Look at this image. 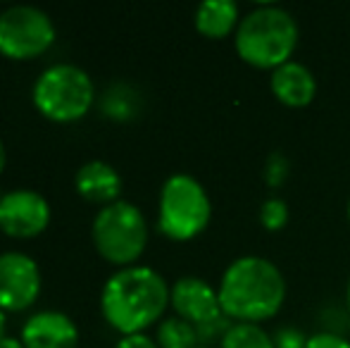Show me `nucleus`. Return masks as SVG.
Here are the masks:
<instances>
[{"instance_id":"f257e3e1","label":"nucleus","mask_w":350,"mask_h":348,"mask_svg":"<svg viewBox=\"0 0 350 348\" xmlns=\"http://www.w3.org/2000/svg\"><path fill=\"white\" fill-rule=\"evenodd\" d=\"M219 306L229 320L258 322L272 320L286 301V279L267 258H236L219 279Z\"/></svg>"},{"instance_id":"f03ea898","label":"nucleus","mask_w":350,"mask_h":348,"mask_svg":"<svg viewBox=\"0 0 350 348\" xmlns=\"http://www.w3.org/2000/svg\"><path fill=\"white\" fill-rule=\"evenodd\" d=\"M170 303V286L157 269L136 265L115 272L100 293V310L107 325L124 336L143 334L155 325Z\"/></svg>"},{"instance_id":"7ed1b4c3","label":"nucleus","mask_w":350,"mask_h":348,"mask_svg":"<svg viewBox=\"0 0 350 348\" xmlns=\"http://www.w3.org/2000/svg\"><path fill=\"white\" fill-rule=\"evenodd\" d=\"M298 38V22L288 10L279 5H258L241 17L234 46L243 62L274 72L293 57Z\"/></svg>"},{"instance_id":"20e7f679","label":"nucleus","mask_w":350,"mask_h":348,"mask_svg":"<svg viewBox=\"0 0 350 348\" xmlns=\"http://www.w3.org/2000/svg\"><path fill=\"white\" fill-rule=\"evenodd\" d=\"M212 217L208 191L196 176L176 172L162 184L157 203V229L172 241L196 239Z\"/></svg>"},{"instance_id":"39448f33","label":"nucleus","mask_w":350,"mask_h":348,"mask_svg":"<svg viewBox=\"0 0 350 348\" xmlns=\"http://www.w3.org/2000/svg\"><path fill=\"white\" fill-rule=\"evenodd\" d=\"M91 237L98 253L115 265H129L143 253L148 243V222L129 200L103 205L93 219Z\"/></svg>"},{"instance_id":"423d86ee","label":"nucleus","mask_w":350,"mask_h":348,"mask_svg":"<svg viewBox=\"0 0 350 348\" xmlns=\"http://www.w3.org/2000/svg\"><path fill=\"white\" fill-rule=\"evenodd\" d=\"M93 81L81 67L57 62L41 72L33 84V103L53 122L81 120L93 103Z\"/></svg>"},{"instance_id":"0eeeda50","label":"nucleus","mask_w":350,"mask_h":348,"mask_svg":"<svg viewBox=\"0 0 350 348\" xmlns=\"http://www.w3.org/2000/svg\"><path fill=\"white\" fill-rule=\"evenodd\" d=\"M55 41V24L33 5H12L0 12V53L14 60L46 53Z\"/></svg>"},{"instance_id":"6e6552de","label":"nucleus","mask_w":350,"mask_h":348,"mask_svg":"<svg viewBox=\"0 0 350 348\" xmlns=\"http://www.w3.org/2000/svg\"><path fill=\"white\" fill-rule=\"evenodd\" d=\"M41 293V269L27 253H0V310H27Z\"/></svg>"},{"instance_id":"1a4fd4ad","label":"nucleus","mask_w":350,"mask_h":348,"mask_svg":"<svg viewBox=\"0 0 350 348\" xmlns=\"http://www.w3.org/2000/svg\"><path fill=\"white\" fill-rule=\"evenodd\" d=\"M48 222H51V205L38 191L17 189L0 198V229L8 237H36L48 227Z\"/></svg>"},{"instance_id":"9d476101","label":"nucleus","mask_w":350,"mask_h":348,"mask_svg":"<svg viewBox=\"0 0 350 348\" xmlns=\"http://www.w3.org/2000/svg\"><path fill=\"white\" fill-rule=\"evenodd\" d=\"M170 303L176 317L191 322L196 330L224 317L217 289L198 277H181L170 286Z\"/></svg>"},{"instance_id":"9b49d317","label":"nucleus","mask_w":350,"mask_h":348,"mask_svg":"<svg viewBox=\"0 0 350 348\" xmlns=\"http://www.w3.org/2000/svg\"><path fill=\"white\" fill-rule=\"evenodd\" d=\"M22 344L24 348H77L79 330L65 312L41 310L22 327Z\"/></svg>"},{"instance_id":"f8f14e48","label":"nucleus","mask_w":350,"mask_h":348,"mask_svg":"<svg viewBox=\"0 0 350 348\" xmlns=\"http://www.w3.org/2000/svg\"><path fill=\"white\" fill-rule=\"evenodd\" d=\"M269 86H272V93L277 96V101L288 107H305L317 96L314 75L310 72V67L295 60H288L286 65L277 67L272 72Z\"/></svg>"},{"instance_id":"ddd939ff","label":"nucleus","mask_w":350,"mask_h":348,"mask_svg":"<svg viewBox=\"0 0 350 348\" xmlns=\"http://www.w3.org/2000/svg\"><path fill=\"white\" fill-rule=\"evenodd\" d=\"M74 186L86 200L93 203H115L122 191V176L112 165L103 160H88L74 174Z\"/></svg>"},{"instance_id":"4468645a","label":"nucleus","mask_w":350,"mask_h":348,"mask_svg":"<svg viewBox=\"0 0 350 348\" xmlns=\"http://www.w3.org/2000/svg\"><path fill=\"white\" fill-rule=\"evenodd\" d=\"M239 5L234 0H205L196 8V29L208 38H224L239 29Z\"/></svg>"},{"instance_id":"2eb2a0df","label":"nucleus","mask_w":350,"mask_h":348,"mask_svg":"<svg viewBox=\"0 0 350 348\" xmlns=\"http://www.w3.org/2000/svg\"><path fill=\"white\" fill-rule=\"evenodd\" d=\"M157 346L160 348H198L200 336L191 322L181 317H167L157 327Z\"/></svg>"},{"instance_id":"dca6fc26","label":"nucleus","mask_w":350,"mask_h":348,"mask_svg":"<svg viewBox=\"0 0 350 348\" xmlns=\"http://www.w3.org/2000/svg\"><path fill=\"white\" fill-rule=\"evenodd\" d=\"M219 348H274V341L260 325L236 322L219 339Z\"/></svg>"},{"instance_id":"f3484780","label":"nucleus","mask_w":350,"mask_h":348,"mask_svg":"<svg viewBox=\"0 0 350 348\" xmlns=\"http://www.w3.org/2000/svg\"><path fill=\"white\" fill-rule=\"evenodd\" d=\"M103 112L115 120H129L136 112V96L126 86L107 88L105 98H103Z\"/></svg>"},{"instance_id":"a211bd4d","label":"nucleus","mask_w":350,"mask_h":348,"mask_svg":"<svg viewBox=\"0 0 350 348\" xmlns=\"http://www.w3.org/2000/svg\"><path fill=\"white\" fill-rule=\"evenodd\" d=\"M260 222L267 232H279L288 224V205L281 198H267L260 205Z\"/></svg>"},{"instance_id":"6ab92c4d","label":"nucleus","mask_w":350,"mask_h":348,"mask_svg":"<svg viewBox=\"0 0 350 348\" xmlns=\"http://www.w3.org/2000/svg\"><path fill=\"white\" fill-rule=\"evenodd\" d=\"M288 176V160L284 158L281 153H272L267 158V165H265V179L272 189H277L286 181Z\"/></svg>"},{"instance_id":"aec40b11","label":"nucleus","mask_w":350,"mask_h":348,"mask_svg":"<svg viewBox=\"0 0 350 348\" xmlns=\"http://www.w3.org/2000/svg\"><path fill=\"white\" fill-rule=\"evenodd\" d=\"M274 348H305L308 346V336L298 330V327H281L272 336Z\"/></svg>"},{"instance_id":"412c9836","label":"nucleus","mask_w":350,"mask_h":348,"mask_svg":"<svg viewBox=\"0 0 350 348\" xmlns=\"http://www.w3.org/2000/svg\"><path fill=\"white\" fill-rule=\"evenodd\" d=\"M305 348H350V341L334 334V332H317V334L308 336Z\"/></svg>"},{"instance_id":"4be33fe9","label":"nucleus","mask_w":350,"mask_h":348,"mask_svg":"<svg viewBox=\"0 0 350 348\" xmlns=\"http://www.w3.org/2000/svg\"><path fill=\"white\" fill-rule=\"evenodd\" d=\"M115 348H160V346L148 334H129V336H122L120 344Z\"/></svg>"},{"instance_id":"5701e85b","label":"nucleus","mask_w":350,"mask_h":348,"mask_svg":"<svg viewBox=\"0 0 350 348\" xmlns=\"http://www.w3.org/2000/svg\"><path fill=\"white\" fill-rule=\"evenodd\" d=\"M0 348H24V344L14 336H0Z\"/></svg>"},{"instance_id":"b1692460","label":"nucleus","mask_w":350,"mask_h":348,"mask_svg":"<svg viewBox=\"0 0 350 348\" xmlns=\"http://www.w3.org/2000/svg\"><path fill=\"white\" fill-rule=\"evenodd\" d=\"M3 168H5V146L0 141V172H3Z\"/></svg>"},{"instance_id":"393cba45","label":"nucleus","mask_w":350,"mask_h":348,"mask_svg":"<svg viewBox=\"0 0 350 348\" xmlns=\"http://www.w3.org/2000/svg\"><path fill=\"white\" fill-rule=\"evenodd\" d=\"M3 332H5V310H0V336H5Z\"/></svg>"},{"instance_id":"a878e982","label":"nucleus","mask_w":350,"mask_h":348,"mask_svg":"<svg viewBox=\"0 0 350 348\" xmlns=\"http://www.w3.org/2000/svg\"><path fill=\"white\" fill-rule=\"evenodd\" d=\"M346 303H348V312H350V277H348V289H346Z\"/></svg>"},{"instance_id":"bb28decb","label":"nucleus","mask_w":350,"mask_h":348,"mask_svg":"<svg viewBox=\"0 0 350 348\" xmlns=\"http://www.w3.org/2000/svg\"><path fill=\"white\" fill-rule=\"evenodd\" d=\"M348 222H350V200H348Z\"/></svg>"},{"instance_id":"cd10ccee","label":"nucleus","mask_w":350,"mask_h":348,"mask_svg":"<svg viewBox=\"0 0 350 348\" xmlns=\"http://www.w3.org/2000/svg\"><path fill=\"white\" fill-rule=\"evenodd\" d=\"M198 348H212V346H198Z\"/></svg>"}]
</instances>
